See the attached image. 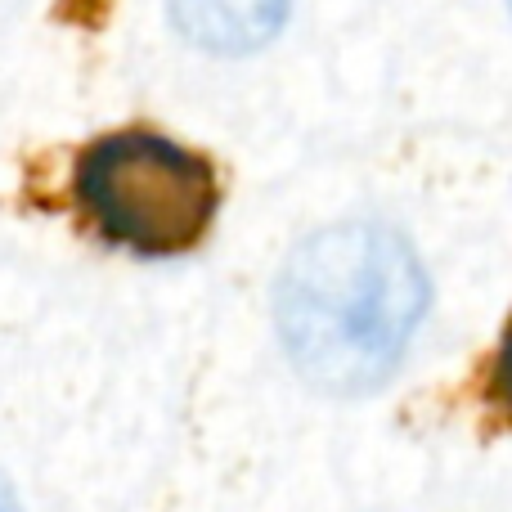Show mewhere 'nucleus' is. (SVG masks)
Returning a JSON list of instances; mask_svg holds the SVG:
<instances>
[{
	"mask_svg": "<svg viewBox=\"0 0 512 512\" xmlns=\"http://www.w3.org/2000/svg\"><path fill=\"white\" fill-rule=\"evenodd\" d=\"M279 337L292 369L319 391L364 396L400 364L427 310V274L387 225H333L279 274Z\"/></svg>",
	"mask_w": 512,
	"mask_h": 512,
	"instance_id": "nucleus-1",
	"label": "nucleus"
},
{
	"mask_svg": "<svg viewBox=\"0 0 512 512\" xmlns=\"http://www.w3.org/2000/svg\"><path fill=\"white\" fill-rule=\"evenodd\" d=\"M77 198L99 234L140 256H180L216 216V176L198 153L149 131H122L86 149Z\"/></svg>",
	"mask_w": 512,
	"mask_h": 512,
	"instance_id": "nucleus-2",
	"label": "nucleus"
},
{
	"mask_svg": "<svg viewBox=\"0 0 512 512\" xmlns=\"http://www.w3.org/2000/svg\"><path fill=\"white\" fill-rule=\"evenodd\" d=\"M288 0H171L180 36L212 54H252L279 36Z\"/></svg>",
	"mask_w": 512,
	"mask_h": 512,
	"instance_id": "nucleus-3",
	"label": "nucleus"
},
{
	"mask_svg": "<svg viewBox=\"0 0 512 512\" xmlns=\"http://www.w3.org/2000/svg\"><path fill=\"white\" fill-rule=\"evenodd\" d=\"M495 400L512 414V328L499 346V360H495Z\"/></svg>",
	"mask_w": 512,
	"mask_h": 512,
	"instance_id": "nucleus-4",
	"label": "nucleus"
},
{
	"mask_svg": "<svg viewBox=\"0 0 512 512\" xmlns=\"http://www.w3.org/2000/svg\"><path fill=\"white\" fill-rule=\"evenodd\" d=\"M0 512H18V499H14V490H9L5 477H0Z\"/></svg>",
	"mask_w": 512,
	"mask_h": 512,
	"instance_id": "nucleus-5",
	"label": "nucleus"
}]
</instances>
